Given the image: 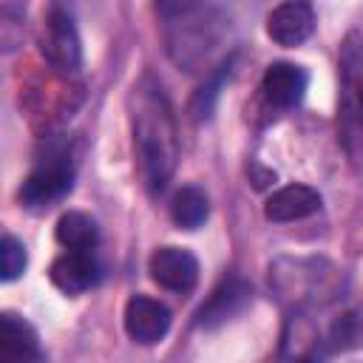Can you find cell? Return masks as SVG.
I'll return each instance as SVG.
<instances>
[{
  "instance_id": "6da1fadb",
  "label": "cell",
  "mask_w": 363,
  "mask_h": 363,
  "mask_svg": "<svg viewBox=\"0 0 363 363\" xmlns=\"http://www.w3.org/2000/svg\"><path fill=\"white\" fill-rule=\"evenodd\" d=\"M128 108L139 176L150 193H162L179 162V133L173 108L153 74H142L133 82Z\"/></svg>"
},
{
  "instance_id": "7a4b0ae2",
  "label": "cell",
  "mask_w": 363,
  "mask_h": 363,
  "mask_svg": "<svg viewBox=\"0 0 363 363\" xmlns=\"http://www.w3.org/2000/svg\"><path fill=\"white\" fill-rule=\"evenodd\" d=\"M337 128L346 153L360 162L363 159V34L349 31L340 43L337 60Z\"/></svg>"
},
{
  "instance_id": "3957f363",
  "label": "cell",
  "mask_w": 363,
  "mask_h": 363,
  "mask_svg": "<svg viewBox=\"0 0 363 363\" xmlns=\"http://www.w3.org/2000/svg\"><path fill=\"white\" fill-rule=\"evenodd\" d=\"M159 9L164 14H176L170 20V57L187 71H193V65L204 62L218 43V31L210 26L207 9L196 3H176Z\"/></svg>"
},
{
  "instance_id": "277c9868",
  "label": "cell",
  "mask_w": 363,
  "mask_h": 363,
  "mask_svg": "<svg viewBox=\"0 0 363 363\" xmlns=\"http://www.w3.org/2000/svg\"><path fill=\"white\" fill-rule=\"evenodd\" d=\"M71 187H74L71 156L54 145L45 150V156L37 162V167L26 176L23 187H20V201L28 210H43V207L57 204Z\"/></svg>"
},
{
  "instance_id": "5b68a950",
  "label": "cell",
  "mask_w": 363,
  "mask_h": 363,
  "mask_svg": "<svg viewBox=\"0 0 363 363\" xmlns=\"http://www.w3.org/2000/svg\"><path fill=\"white\" fill-rule=\"evenodd\" d=\"M40 51L45 62L62 74V77H77L82 68V43L74 26V17L62 6H51L43 17L40 28Z\"/></svg>"
},
{
  "instance_id": "8992f818",
  "label": "cell",
  "mask_w": 363,
  "mask_h": 363,
  "mask_svg": "<svg viewBox=\"0 0 363 363\" xmlns=\"http://www.w3.org/2000/svg\"><path fill=\"white\" fill-rule=\"evenodd\" d=\"M147 272L162 289L179 295L193 292L199 284V261L190 250L182 247H159L147 261Z\"/></svg>"
},
{
  "instance_id": "52a82bcc",
  "label": "cell",
  "mask_w": 363,
  "mask_h": 363,
  "mask_svg": "<svg viewBox=\"0 0 363 363\" xmlns=\"http://www.w3.org/2000/svg\"><path fill=\"white\" fill-rule=\"evenodd\" d=\"M170 329V309L147 295H133L125 303V332L142 346L159 343Z\"/></svg>"
},
{
  "instance_id": "ba28073f",
  "label": "cell",
  "mask_w": 363,
  "mask_h": 363,
  "mask_svg": "<svg viewBox=\"0 0 363 363\" xmlns=\"http://www.w3.org/2000/svg\"><path fill=\"white\" fill-rule=\"evenodd\" d=\"M250 301H252V286L244 278L230 275V278H224L213 289V295L207 298V303H201V309L196 315V323L204 326V329H216V326L233 320L235 315H241Z\"/></svg>"
},
{
  "instance_id": "9c48e42d",
  "label": "cell",
  "mask_w": 363,
  "mask_h": 363,
  "mask_svg": "<svg viewBox=\"0 0 363 363\" xmlns=\"http://www.w3.org/2000/svg\"><path fill=\"white\" fill-rule=\"evenodd\" d=\"M315 31V11L309 3H281L269 11L267 17V34L272 43L284 45V48H292V45H301L312 37Z\"/></svg>"
},
{
  "instance_id": "30bf717a",
  "label": "cell",
  "mask_w": 363,
  "mask_h": 363,
  "mask_svg": "<svg viewBox=\"0 0 363 363\" xmlns=\"http://www.w3.org/2000/svg\"><path fill=\"white\" fill-rule=\"evenodd\" d=\"M51 284L65 295H79L91 289L99 278V264L91 250H65L51 261Z\"/></svg>"
},
{
  "instance_id": "8fae6325",
  "label": "cell",
  "mask_w": 363,
  "mask_h": 363,
  "mask_svg": "<svg viewBox=\"0 0 363 363\" xmlns=\"http://www.w3.org/2000/svg\"><path fill=\"white\" fill-rule=\"evenodd\" d=\"M309 85V74L295 62H272L261 77V91L275 108H295Z\"/></svg>"
},
{
  "instance_id": "7c38bea8",
  "label": "cell",
  "mask_w": 363,
  "mask_h": 363,
  "mask_svg": "<svg viewBox=\"0 0 363 363\" xmlns=\"http://www.w3.org/2000/svg\"><path fill=\"white\" fill-rule=\"evenodd\" d=\"M318 210H320V193L312 190L309 184H286V187L275 190L264 204V216L275 224L298 221Z\"/></svg>"
},
{
  "instance_id": "4fadbf2b",
  "label": "cell",
  "mask_w": 363,
  "mask_h": 363,
  "mask_svg": "<svg viewBox=\"0 0 363 363\" xmlns=\"http://www.w3.org/2000/svg\"><path fill=\"white\" fill-rule=\"evenodd\" d=\"M0 363H40V340L34 326L11 312L0 318Z\"/></svg>"
},
{
  "instance_id": "5bb4252c",
  "label": "cell",
  "mask_w": 363,
  "mask_h": 363,
  "mask_svg": "<svg viewBox=\"0 0 363 363\" xmlns=\"http://www.w3.org/2000/svg\"><path fill=\"white\" fill-rule=\"evenodd\" d=\"M54 235L65 250H94L99 241V227L88 213L68 210L60 216Z\"/></svg>"
},
{
  "instance_id": "9a60e30c",
  "label": "cell",
  "mask_w": 363,
  "mask_h": 363,
  "mask_svg": "<svg viewBox=\"0 0 363 363\" xmlns=\"http://www.w3.org/2000/svg\"><path fill=\"white\" fill-rule=\"evenodd\" d=\"M210 216V201H207V193L187 184L182 187L173 201H170V218L176 221V227L182 230H199Z\"/></svg>"
},
{
  "instance_id": "2e32d148",
  "label": "cell",
  "mask_w": 363,
  "mask_h": 363,
  "mask_svg": "<svg viewBox=\"0 0 363 363\" xmlns=\"http://www.w3.org/2000/svg\"><path fill=\"white\" fill-rule=\"evenodd\" d=\"M329 346L337 352L363 346V312L352 309V312H343L340 318H335V323L329 326Z\"/></svg>"
},
{
  "instance_id": "e0dca14e",
  "label": "cell",
  "mask_w": 363,
  "mask_h": 363,
  "mask_svg": "<svg viewBox=\"0 0 363 363\" xmlns=\"http://www.w3.org/2000/svg\"><path fill=\"white\" fill-rule=\"evenodd\" d=\"M26 261H28V255H26L23 241H17L14 235H3V241H0V278L3 281L20 278L26 269Z\"/></svg>"
},
{
  "instance_id": "ac0fdd59",
  "label": "cell",
  "mask_w": 363,
  "mask_h": 363,
  "mask_svg": "<svg viewBox=\"0 0 363 363\" xmlns=\"http://www.w3.org/2000/svg\"><path fill=\"white\" fill-rule=\"evenodd\" d=\"M227 68H230V65H221V68L196 91V96H193V102H190V113H193L196 119H207V116L213 113V105H216V99H218V88L224 85Z\"/></svg>"
},
{
  "instance_id": "d6986e66",
  "label": "cell",
  "mask_w": 363,
  "mask_h": 363,
  "mask_svg": "<svg viewBox=\"0 0 363 363\" xmlns=\"http://www.w3.org/2000/svg\"><path fill=\"white\" fill-rule=\"evenodd\" d=\"M284 363H318V360H315V354H312V352L298 349V352H292L289 357H284Z\"/></svg>"
}]
</instances>
